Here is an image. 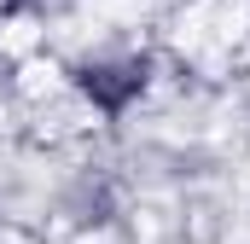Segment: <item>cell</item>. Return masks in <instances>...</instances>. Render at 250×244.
Listing matches in <instances>:
<instances>
[{"mask_svg":"<svg viewBox=\"0 0 250 244\" xmlns=\"http://www.w3.org/2000/svg\"><path fill=\"white\" fill-rule=\"evenodd\" d=\"M70 81H76V93L93 105V111H105V117H123L128 105L146 93V81H151V64L146 59H87L70 70Z\"/></svg>","mask_w":250,"mask_h":244,"instance_id":"6da1fadb","label":"cell"}]
</instances>
